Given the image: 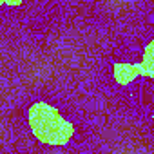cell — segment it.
Masks as SVG:
<instances>
[{"mask_svg":"<svg viewBox=\"0 0 154 154\" xmlns=\"http://www.w3.org/2000/svg\"><path fill=\"white\" fill-rule=\"evenodd\" d=\"M114 80L120 85H127L136 76L154 78V40L147 45L143 60L138 63H114Z\"/></svg>","mask_w":154,"mask_h":154,"instance_id":"2","label":"cell"},{"mask_svg":"<svg viewBox=\"0 0 154 154\" xmlns=\"http://www.w3.org/2000/svg\"><path fill=\"white\" fill-rule=\"evenodd\" d=\"M2 6H8V8H17V6H22L24 0H0Z\"/></svg>","mask_w":154,"mask_h":154,"instance_id":"3","label":"cell"},{"mask_svg":"<svg viewBox=\"0 0 154 154\" xmlns=\"http://www.w3.org/2000/svg\"><path fill=\"white\" fill-rule=\"evenodd\" d=\"M29 127L42 143L51 145L65 143L74 132V127L69 122H65L54 107H51L45 102H36L29 109Z\"/></svg>","mask_w":154,"mask_h":154,"instance_id":"1","label":"cell"}]
</instances>
